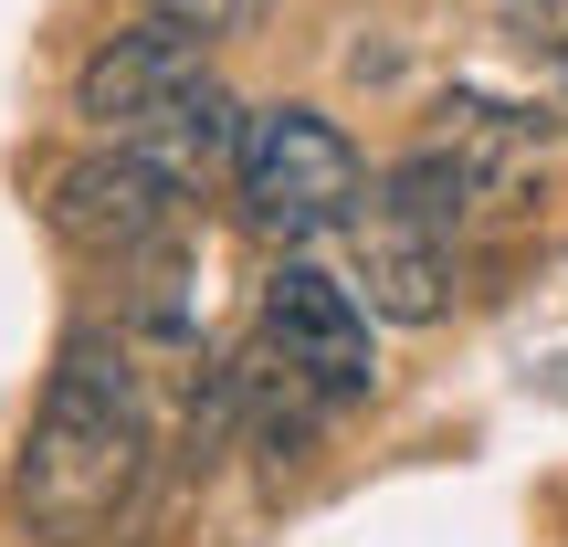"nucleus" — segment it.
Here are the masks:
<instances>
[{"label": "nucleus", "mask_w": 568, "mask_h": 547, "mask_svg": "<svg viewBox=\"0 0 568 547\" xmlns=\"http://www.w3.org/2000/svg\"><path fill=\"white\" fill-rule=\"evenodd\" d=\"M148 485V401H138V358L126 337H95L74 326L42 379V411L21 432L11 464V527L32 547H95L138 506Z\"/></svg>", "instance_id": "1"}, {"label": "nucleus", "mask_w": 568, "mask_h": 547, "mask_svg": "<svg viewBox=\"0 0 568 547\" xmlns=\"http://www.w3.org/2000/svg\"><path fill=\"white\" fill-rule=\"evenodd\" d=\"M74 117L95 126V138H126V148H148V159H169L190 190H201L211 169H232V148H243V95L211 74V42L180 32V21H159V11H148L138 32H105L95 53L74 63Z\"/></svg>", "instance_id": "2"}, {"label": "nucleus", "mask_w": 568, "mask_h": 547, "mask_svg": "<svg viewBox=\"0 0 568 547\" xmlns=\"http://www.w3.org/2000/svg\"><path fill=\"white\" fill-rule=\"evenodd\" d=\"M232 201H243V222L264 232V243L305 253V243L358 222L368 169H358V148H347L337 117H316V105H264V117H243V148H232Z\"/></svg>", "instance_id": "3"}, {"label": "nucleus", "mask_w": 568, "mask_h": 547, "mask_svg": "<svg viewBox=\"0 0 568 547\" xmlns=\"http://www.w3.org/2000/svg\"><path fill=\"white\" fill-rule=\"evenodd\" d=\"M42 222H53L63 253H84V264L126 274V264H159L169 243H180L190 222V180L169 159H148V148L126 138H95L84 159L53 169V190H42Z\"/></svg>", "instance_id": "4"}, {"label": "nucleus", "mask_w": 568, "mask_h": 547, "mask_svg": "<svg viewBox=\"0 0 568 547\" xmlns=\"http://www.w3.org/2000/svg\"><path fill=\"white\" fill-rule=\"evenodd\" d=\"M410 159L453 190L464 232L474 222H527L537 190H548V117L537 105H506V95H443Z\"/></svg>", "instance_id": "5"}, {"label": "nucleus", "mask_w": 568, "mask_h": 547, "mask_svg": "<svg viewBox=\"0 0 568 547\" xmlns=\"http://www.w3.org/2000/svg\"><path fill=\"white\" fill-rule=\"evenodd\" d=\"M253 347H264L274 368H295L316 401H368V379H379V347H368V305L358 284L316 274L305 253H284L264 274V295H253Z\"/></svg>", "instance_id": "6"}, {"label": "nucleus", "mask_w": 568, "mask_h": 547, "mask_svg": "<svg viewBox=\"0 0 568 547\" xmlns=\"http://www.w3.org/2000/svg\"><path fill=\"white\" fill-rule=\"evenodd\" d=\"M358 284H368V316H389V326H432V316H453V243L464 232L443 222V211H422V201H400V190H368L358 201Z\"/></svg>", "instance_id": "7"}, {"label": "nucleus", "mask_w": 568, "mask_h": 547, "mask_svg": "<svg viewBox=\"0 0 568 547\" xmlns=\"http://www.w3.org/2000/svg\"><path fill=\"white\" fill-rule=\"evenodd\" d=\"M159 21H180V32H201V42H232V32H253L264 21V0H148Z\"/></svg>", "instance_id": "8"}, {"label": "nucleus", "mask_w": 568, "mask_h": 547, "mask_svg": "<svg viewBox=\"0 0 568 547\" xmlns=\"http://www.w3.org/2000/svg\"><path fill=\"white\" fill-rule=\"evenodd\" d=\"M495 11H506L516 32L548 53V74H558V95H568V0H495Z\"/></svg>", "instance_id": "9"}]
</instances>
